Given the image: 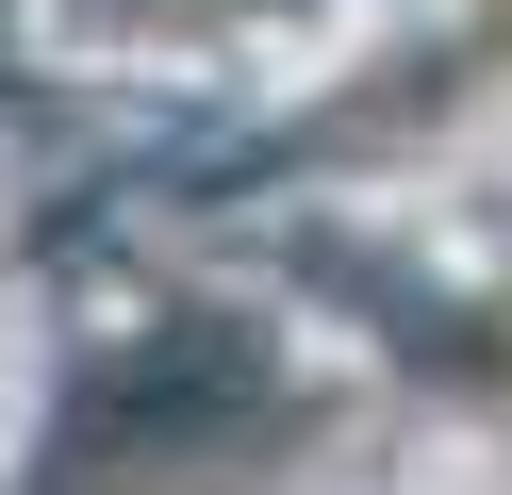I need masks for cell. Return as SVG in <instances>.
Returning a JSON list of instances; mask_svg holds the SVG:
<instances>
[{
    "label": "cell",
    "instance_id": "cell-1",
    "mask_svg": "<svg viewBox=\"0 0 512 495\" xmlns=\"http://www.w3.org/2000/svg\"><path fill=\"white\" fill-rule=\"evenodd\" d=\"M281 413V380H265V347H248L232 314H149L133 347L83 380V413H67V479H199V462H232L248 429Z\"/></svg>",
    "mask_w": 512,
    "mask_h": 495
}]
</instances>
